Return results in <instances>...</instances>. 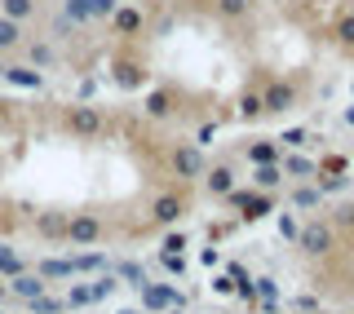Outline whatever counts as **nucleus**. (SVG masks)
<instances>
[{"label": "nucleus", "instance_id": "1", "mask_svg": "<svg viewBox=\"0 0 354 314\" xmlns=\"http://www.w3.org/2000/svg\"><path fill=\"white\" fill-rule=\"evenodd\" d=\"M115 98L191 142L288 116L319 89V66L270 22L261 0H129L102 40Z\"/></svg>", "mask_w": 354, "mask_h": 314}, {"label": "nucleus", "instance_id": "2", "mask_svg": "<svg viewBox=\"0 0 354 314\" xmlns=\"http://www.w3.org/2000/svg\"><path fill=\"white\" fill-rule=\"evenodd\" d=\"M270 22L319 71L354 66V0H261Z\"/></svg>", "mask_w": 354, "mask_h": 314}]
</instances>
